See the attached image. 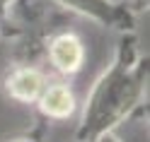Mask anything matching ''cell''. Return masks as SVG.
I'll return each instance as SVG.
<instances>
[{"mask_svg": "<svg viewBox=\"0 0 150 142\" xmlns=\"http://www.w3.org/2000/svg\"><path fill=\"white\" fill-rule=\"evenodd\" d=\"M145 84L148 58L138 55L133 46L124 43L85 101L82 120L78 125V142H95L107 132H114V128L140 104Z\"/></svg>", "mask_w": 150, "mask_h": 142, "instance_id": "cell-1", "label": "cell"}, {"mask_svg": "<svg viewBox=\"0 0 150 142\" xmlns=\"http://www.w3.org/2000/svg\"><path fill=\"white\" fill-rule=\"evenodd\" d=\"M56 3L109 29H126L131 24V12L116 0H56Z\"/></svg>", "mask_w": 150, "mask_h": 142, "instance_id": "cell-2", "label": "cell"}, {"mask_svg": "<svg viewBox=\"0 0 150 142\" xmlns=\"http://www.w3.org/2000/svg\"><path fill=\"white\" fill-rule=\"evenodd\" d=\"M49 58L51 65L63 75H73L82 68L85 60V46L75 34H58L49 43Z\"/></svg>", "mask_w": 150, "mask_h": 142, "instance_id": "cell-3", "label": "cell"}, {"mask_svg": "<svg viewBox=\"0 0 150 142\" xmlns=\"http://www.w3.org/2000/svg\"><path fill=\"white\" fill-rule=\"evenodd\" d=\"M44 87H46V77L36 68H17L5 80L7 94L20 104H36Z\"/></svg>", "mask_w": 150, "mask_h": 142, "instance_id": "cell-4", "label": "cell"}, {"mask_svg": "<svg viewBox=\"0 0 150 142\" xmlns=\"http://www.w3.org/2000/svg\"><path fill=\"white\" fill-rule=\"evenodd\" d=\"M36 104H39L41 113L49 118L63 120V118H70L75 113V94L63 82H53V84L46 82V87L41 92V97L36 99Z\"/></svg>", "mask_w": 150, "mask_h": 142, "instance_id": "cell-5", "label": "cell"}, {"mask_svg": "<svg viewBox=\"0 0 150 142\" xmlns=\"http://www.w3.org/2000/svg\"><path fill=\"white\" fill-rule=\"evenodd\" d=\"M15 0H0V20H5L7 12H10V7H12Z\"/></svg>", "mask_w": 150, "mask_h": 142, "instance_id": "cell-6", "label": "cell"}, {"mask_svg": "<svg viewBox=\"0 0 150 142\" xmlns=\"http://www.w3.org/2000/svg\"><path fill=\"white\" fill-rule=\"evenodd\" d=\"M95 142H121L116 135H114V132H107V135H102V137H97Z\"/></svg>", "mask_w": 150, "mask_h": 142, "instance_id": "cell-7", "label": "cell"}]
</instances>
